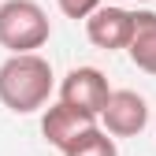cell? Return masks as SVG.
Segmentation results:
<instances>
[{"mask_svg": "<svg viewBox=\"0 0 156 156\" xmlns=\"http://www.w3.org/2000/svg\"><path fill=\"white\" fill-rule=\"evenodd\" d=\"M52 63L37 52H11L0 63V104L15 115H30L52 97Z\"/></svg>", "mask_w": 156, "mask_h": 156, "instance_id": "1", "label": "cell"}, {"mask_svg": "<svg viewBox=\"0 0 156 156\" xmlns=\"http://www.w3.org/2000/svg\"><path fill=\"white\" fill-rule=\"evenodd\" d=\"M52 23L37 0H4L0 4V45L8 52H37L48 45Z\"/></svg>", "mask_w": 156, "mask_h": 156, "instance_id": "2", "label": "cell"}, {"mask_svg": "<svg viewBox=\"0 0 156 156\" xmlns=\"http://www.w3.org/2000/svg\"><path fill=\"white\" fill-rule=\"evenodd\" d=\"M97 119L104 123V130L112 138H138L149 126V104H145V97L134 93V89H112Z\"/></svg>", "mask_w": 156, "mask_h": 156, "instance_id": "3", "label": "cell"}, {"mask_svg": "<svg viewBox=\"0 0 156 156\" xmlns=\"http://www.w3.org/2000/svg\"><path fill=\"white\" fill-rule=\"evenodd\" d=\"M108 93H112V86H108L104 71H97V67H74L60 82V101L71 108H82L89 115H101Z\"/></svg>", "mask_w": 156, "mask_h": 156, "instance_id": "4", "label": "cell"}, {"mask_svg": "<svg viewBox=\"0 0 156 156\" xmlns=\"http://www.w3.org/2000/svg\"><path fill=\"white\" fill-rule=\"evenodd\" d=\"M130 30H134V11H126V8H112V4L104 8L101 4L93 15H86V37L104 52L126 48Z\"/></svg>", "mask_w": 156, "mask_h": 156, "instance_id": "5", "label": "cell"}, {"mask_svg": "<svg viewBox=\"0 0 156 156\" xmlns=\"http://www.w3.org/2000/svg\"><path fill=\"white\" fill-rule=\"evenodd\" d=\"M97 123V115H89V112H82V108H71V104H48L45 108V115H41V134H45V141L48 145H56V149H67L82 130H89Z\"/></svg>", "mask_w": 156, "mask_h": 156, "instance_id": "6", "label": "cell"}, {"mask_svg": "<svg viewBox=\"0 0 156 156\" xmlns=\"http://www.w3.org/2000/svg\"><path fill=\"white\" fill-rule=\"evenodd\" d=\"M126 52L138 71L156 74V11H134V30H130Z\"/></svg>", "mask_w": 156, "mask_h": 156, "instance_id": "7", "label": "cell"}, {"mask_svg": "<svg viewBox=\"0 0 156 156\" xmlns=\"http://www.w3.org/2000/svg\"><path fill=\"white\" fill-rule=\"evenodd\" d=\"M63 156H119V149H115V138L104 130V126H89V130H82L78 138L63 149Z\"/></svg>", "mask_w": 156, "mask_h": 156, "instance_id": "8", "label": "cell"}, {"mask_svg": "<svg viewBox=\"0 0 156 156\" xmlns=\"http://www.w3.org/2000/svg\"><path fill=\"white\" fill-rule=\"evenodd\" d=\"M56 4H60V11L67 19H86V15H93L101 8V0H56Z\"/></svg>", "mask_w": 156, "mask_h": 156, "instance_id": "9", "label": "cell"}, {"mask_svg": "<svg viewBox=\"0 0 156 156\" xmlns=\"http://www.w3.org/2000/svg\"><path fill=\"white\" fill-rule=\"evenodd\" d=\"M138 4H149V0H138Z\"/></svg>", "mask_w": 156, "mask_h": 156, "instance_id": "10", "label": "cell"}]
</instances>
